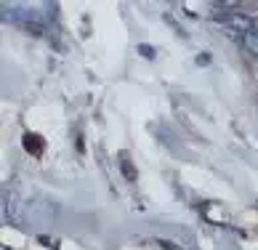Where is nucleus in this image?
I'll return each mask as SVG.
<instances>
[{"label":"nucleus","instance_id":"nucleus-1","mask_svg":"<svg viewBox=\"0 0 258 250\" xmlns=\"http://www.w3.org/2000/svg\"><path fill=\"white\" fill-rule=\"evenodd\" d=\"M242 48L247 53H253V56H258V30H253V32H247V35H242Z\"/></svg>","mask_w":258,"mask_h":250},{"label":"nucleus","instance_id":"nucleus-2","mask_svg":"<svg viewBox=\"0 0 258 250\" xmlns=\"http://www.w3.org/2000/svg\"><path fill=\"white\" fill-rule=\"evenodd\" d=\"M37 141H40L37 136H24V147H27V149L32 147L35 152H40V149H43V144H37Z\"/></svg>","mask_w":258,"mask_h":250},{"label":"nucleus","instance_id":"nucleus-3","mask_svg":"<svg viewBox=\"0 0 258 250\" xmlns=\"http://www.w3.org/2000/svg\"><path fill=\"white\" fill-rule=\"evenodd\" d=\"M120 168L125 170V176H128V178H136V173L131 170V165H128V160H125V157H122V162H120Z\"/></svg>","mask_w":258,"mask_h":250}]
</instances>
